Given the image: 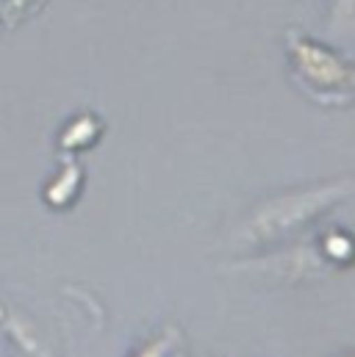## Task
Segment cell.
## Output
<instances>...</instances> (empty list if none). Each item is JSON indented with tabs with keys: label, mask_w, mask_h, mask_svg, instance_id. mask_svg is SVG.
Listing matches in <instances>:
<instances>
[{
	"label": "cell",
	"mask_w": 355,
	"mask_h": 357,
	"mask_svg": "<svg viewBox=\"0 0 355 357\" xmlns=\"http://www.w3.org/2000/svg\"><path fill=\"white\" fill-rule=\"evenodd\" d=\"M333 25L339 33H355V0H336Z\"/></svg>",
	"instance_id": "6"
},
{
	"label": "cell",
	"mask_w": 355,
	"mask_h": 357,
	"mask_svg": "<svg viewBox=\"0 0 355 357\" xmlns=\"http://www.w3.org/2000/svg\"><path fill=\"white\" fill-rule=\"evenodd\" d=\"M36 0H3V20L6 22H17L20 17H25L31 11Z\"/></svg>",
	"instance_id": "8"
},
{
	"label": "cell",
	"mask_w": 355,
	"mask_h": 357,
	"mask_svg": "<svg viewBox=\"0 0 355 357\" xmlns=\"http://www.w3.org/2000/svg\"><path fill=\"white\" fill-rule=\"evenodd\" d=\"M353 191L350 180H328L294 191H283L277 197H269L261 202L253 216L247 219L242 236L247 244H272L280 241L297 230H303L308 222L319 219L325 211L347 199Z\"/></svg>",
	"instance_id": "2"
},
{
	"label": "cell",
	"mask_w": 355,
	"mask_h": 357,
	"mask_svg": "<svg viewBox=\"0 0 355 357\" xmlns=\"http://www.w3.org/2000/svg\"><path fill=\"white\" fill-rule=\"evenodd\" d=\"M100 133H103V122L94 116V114H81V116H75L67 128H64V133H61V147L64 150H87L92 147L97 139H100Z\"/></svg>",
	"instance_id": "3"
},
{
	"label": "cell",
	"mask_w": 355,
	"mask_h": 357,
	"mask_svg": "<svg viewBox=\"0 0 355 357\" xmlns=\"http://www.w3.org/2000/svg\"><path fill=\"white\" fill-rule=\"evenodd\" d=\"M311 3H317V6H325V0H311Z\"/></svg>",
	"instance_id": "9"
},
{
	"label": "cell",
	"mask_w": 355,
	"mask_h": 357,
	"mask_svg": "<svg viewBox=\"0 0 355 357\" xmlns=\"http://www.w3.org/2000/svg\"><path fill=\"white\" fill-rule=\"evenodd\" d=\"M289 75L311 102L322 108H347L355 102V59L342 50L289 28L286 36Z\"/></svg>",
	"instance_id": "1"
},
{
	"label": "cell",
	"mask_w": 355,
	"mask_h": 357,
	"mask_svg": "<svg viewBox=\"0 0 355 357\" xmlns=\"http://www.w3.org/2000/svg\"><path fill=\"white\" fill-rule=\"evenodd\" d=\"M81 180H84V172H81V167L78 164H67L64 167V172L59 175V178L50 183V188H48V202L50 205H70L73 199H75V194L81 191Z\"/></svg>",
	"instance_id": "4"
},
{
	"label": "cell",
	"mask_w": 355,
	"mask_h": 357,
	"mask_svg": "<svg viewBox=\"0 0 355 357\" xmlns=\"http://www.w3.org/2000/svg\"><path fill=\"white\" fill-rule=\"evenodd\" d=\"M347 357H355V355H347Z\"/></svg>",
	"instance_id": "10"
},
{
	"label": "cell",
	"mask_w": 355,
	"mask_h": 357,
	"mask_svg": "<svg viewBox=\"0 0 355 357\" xmlns=\"http://www.w3.org/2000/svg\"><path fill=\"white\" fill-rule=\"evenodd\" d=\"M322 252H325L328 264L350 266L355 261V238L345 230H333L322 238Z\"/></svg>",
	"instance_id": "5"
},
{
	"label": "cell",
	"mask_w": 355,
	"mask_h": 357,
	"mask_svg": "<svg viewBox=\"0 0 355 357\" xmlns=\"http://www.w3.org/2000/svg\"><path fill=\"white\" fill-rule=\"evenodd\" d=\"M173 347H175V335H173V333H167V335L153 338L145 349H139V352H136V357H170L173 355Z\"/></svg>",
	"instance_id": "7"
}]
</instances>
